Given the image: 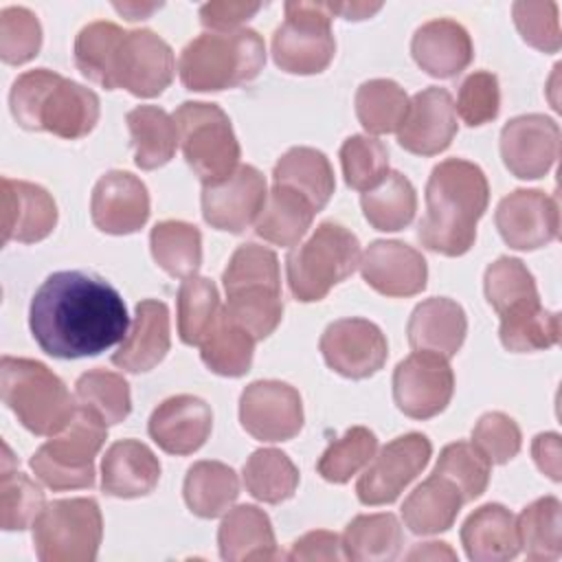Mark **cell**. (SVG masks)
<instances>
[{"label": "cell", "instance_id": "obj_54", "mask_svg": "<svg viewBox=\"0 0 562 562\" xmlns=\"http://www.w3.org/2000/svg\"><path fill=\"white\" fill-rule=\"evenodd\" d=\"M454 110L461 116V121L470 127H479L494 121L501 110V90L496 75L487 70L470 72L459 88Z\"/></svg>", "mask_w": 562, "mask_h": 562}, {"label": "cell", "instance_id": "obj_56", "mask_svg": "<svg viewBox=\"0 0 562 562\" xmlns=\"http://www.w3.org/2000/svg\"><path fill=\"white\" fill-rule=\"evenodd\" d=\"M261 7V2H206L200 7V22L213 33H228L237 31Z\"/></svg>", "mask_w": 562, "mask_h": 562}, {"label": "cell", "instance_id": "obj_7", "mask_svg": "<svg viewBox=\"0 0 562 562\" xmlns=\"http://www.w3.org/2000/svg\"><path fill=\"white\" fill-rule=\"evenodd\" d=\"M358 237L338 222H321L314 233L285 257L288 285L296 301L314 303L351 277L360 266Z\"/></svg>", "mask_w": 562, "mask_h": 562}, {"label": "cell", "instance_id": "obj_6", "mask_svg": "<svg viewBox=\"0 0 562 562\" xmlns=\"http://www.w3.org/2000/svg\"><path fill=\"white\" fill-rule=\"evenodd\" d=\"M0 393L18 422L40 437L59 435L77 413L66 384L46 364L31 358L2 356Z\"/></svg>", "mask_w": 562, "mask_h": 562}, {"label": "cell", "instance_id": "obj_16", "mask_svg": "<svg viewBox=\"0 0 562 562\" xmlns=\"http://www.w3.org/2000/svg\"><path fill=\"white\" fill-rule=\"evenodd\" d=\"M318 347L327 367L349 380L371 378L389 358V342L382 329L358 316L329 323Z\"/></svg>", "mask_w": 562, "mask_h": 562}, {"label": "cell", "instance_id": "obj_49", "mask_svg": "<svg viewBox=\"0 0 562 562\" xmlns=\"http://www.w3.org/2000/svg\"><path fill=\"white\" fill-rule=\"evenodd\" d=\"M378 437L364 426L349 428L342 437L334 439L316 463V472L329 483H347L375 457Z\"/></svg>", "mask_w": 562, "mask_h": 562}, {"label": "cell", "instance_id": "obj_14", "mask_svg": "<svg viewBox=\"0 0 562 562\" xmlns=\"http://www.w3.org/2000/svg\"><path fill=\"white\" fill-rule=\"evenodd\" d=\"M239 422L259 441H288L303 428V400L281 380L250 382L239 397Z\"/></svg>", "mask_w": 562, "mask_h": 562}, {"label": "cell", "instance_id": "obj_32", "mask_svg": "<svg viewBox=\"0 0 562 562\" xmlns=\"http://www.w3.org/2000/svg\"><path fill=\"white\" fill-rule=\"evenodd\" d=\"M463 505L459 490L443 476L432 474L417 485L402 505L404 525L417 536L448 531Z\"/></svg>", "mask_w": 562, "mask_h": 562}, {"label": "cell", "instance_id": "obj_39", "mask_svg": "<svg viewBox=\"0 0 562 562\" xmlns=\"http://www.w3.org/2000/svg\"><path fill=\"white\" fill-rule=\"evenodd\" d=\"M360 206L364 220L375 231L395 233L413 222L417 211V193L404 173L389 171L380 184L362 193Z\"/></svg>", "mask_w": 562, "mask_h": 562}, {"label": "cell", "instance_id": "obj_10", "mask_svg": "<svg viewBox=\"0 0 562 562\" xmlns=\"http://www.w3.org/2000/svg\"><path fill=\"white\" fill-rule=\"evenodd\" d=\"M103 538V518L94 498L48 503L33 522V547L42 562H92Z\"/></svg>", "mask_w": 562, "mask_h": 562}, {"label": "cell", "instance_id": "obj_59", "mask_svg": "<svg viewBox=\"0 0 562 562\" xmlns=\"http://www.w3.org/2000/svg\"><path fill=\"white\" fill-rule=\"evenodd\" d=\"M382 4H367V2H327L329 13H338L345 20H364L375 13Z\"/></svg>", "mask_w": 562, "mask_h": 562}, {"label": "cell", "instance_id": "obj_33", "mask_svg": "<svg viewBox=\"0 0 562 562\" xmlns=\"http://www.w3.org/2000/svg\"><path fill=\"white\" fill-rule=\"evenodd\" d=\"M272 184L290 187L305 195L316 211H321L334 189V169L327 156L314 147H292L288 149L272 169Z\"/></svg>", "mask_w": 562, "mask_h": 562}, {"label": "cell", "instance_id": "obj_40", "mask_svg": "<svg viewBox=\"0 0 562 562\" xmlns=\"http://www.w3.org/2000/svg\"><path fill=\"white\" fill-rule=\"evenodd\" d=\"M125 31L105 20L86 24L75 40V64L83 77L105 90H114V64Z\"/></svg>", "mask_w": 562, "mask_h": 562}, {"label": "cell", "instance_id": "obj_17", "mask_svg": "<svg viewBox=\"0 0 562 562\" xmlns=\"http://www.w3.org/2000/svg\"><path fill=\"white\" fill-rule=\"evenodd\" d=\"M266 198L263 173L252 165H239L228 178L202 187V215L217 231L244 233L257 222Z\"/></svg>", "mask_w": 562, "mask_h": 562}, {"label": "cell", "instance_id": "obj_11", "mask_svg": "<svg viewBox=\"0 0 562 562\" xmlns=\"http://www.w3.org/2000/svg\"><path fill=\"white\" fill-rule=\"evenodd\" d=\"M327 2H285V20L272 35L274 64L290 75L323 72L336 53Z\"/></svg>", "mask_w": 562, "mask_h": 562}, {"label": "cell", "instance_id": "obj_58", "mask_svg": "<svg viewBox=\"0 0 562 562\" xmlns=\"http://www.w3.org/2000/svg\"><path fill=\"white\" fill-rule=\"evenodd\" d=\"M531 454L540 472H544L551 481H560V435L558 432H540L533 437Z\"/></svg>", "mask_w": 562, "mask_h": 562}, {"label": "cell", "instance_id": "obj_53", "mask_svg": "<svg viewBox=\"0 0 562 562\" xmlns=\"http://www.w3.org/2000/svg\"><path fill=\"white\" fill-rule=\"evenodd\" d=\"M522 443V435L518 424L501 413L492 411L479 417L472 430V446L485 457L490 465H503L512 461Z\"/></svg>", "mask_w": 562, "mask_h": 562}, {"label": "cell", "instance_id": "obj_26", "mask_svg": "<svg viewBox=\"0 0 562 562\" xmlns=\"http://www.w3.org/2000/svg\"><path fill=\"white\" fill-rule=\"evenodd\" d=\"M169 347V310L162 301L145 299L136 303L132 327L112 353V364L130 373L151 371L165 360Z\"/></svg>", "mask_w": 562, "mask_h": 562}, {"label": "cell", "instance_id": "obj_44", "mask_svg": "<svg viewBox=\"0 0 562 562\" xmlns=\"http://www.w3.org/2000/svg\"><path fill=\"white\" fill-rule=\"evenodd\" d=\"M520 549L529 560H558L562 553V505L555 496L529 503L516 518Z\"/></svg>", "mask_w": 562, "mask_h": 562}, {"label": "cell", "instance_id": "obj_45", "mask_svg": "<svg viewBox=\"0 0 562 562\" xmlns=\"http://www.w3.org/2000/svg\"><path fill=\"white\" fill-rule=\"evenodd\" d=\"M11 461V452L4 446L0 476V527L4 531H22L26 527H33V522L46 507V498L35 481H31L20 470L9 468Z\"/></svg>", "mask_w": 562, "mask_h": 562}, {"label": "cell", "instance_id": "obj_18", "mask_svg": "<svg viewBox=\"0 0 562 562\" xmlns=\"http://www.w3.org/2000/svg\"><path fill=\"white\" fill-rule=\"evenodd\" d=\"M560 154V127L544 114H520L501 130V158L512 176L538 180L551 171Z\"/></svg>", "mask_w": 562, "mask_h": 562}, {"label": "cell", "instance_id": "obj_60", "mask_svg": "<svg viewBox=\"0 0 562 562\" xmlns=\"http://www.w3.org/2000/svg\"><path fill=\"white\" fill-rule=\"evenodd\" d=\"M454 560V551L446 544V542H424L419 547H415L411 553H408V560Z\"/></svg>", "mask_w": 562, "mask_h": 562}, {"label": "cell", "instance_id": "obj_2", "mask_svg": "<svg viewBox=\"0 0 562 562\" xmlns=\"http://www.w3.org/2000/svg\"><path fill=\"white\" fill-rule=\"evenodd\" d=\"M487 202L490 184L479 165L463 158L441 160L426 182V213L417 228L422 246L446 257L465 255Z\"/></svg>", "mask_w": 562, "mask_h": 562}, {"label": "cell", "instance_id": "obj_1", "mask_svg": "<svg viewBox=\"0 0 562 562\" xmlns=\"http://www.w3.org/2000/svg\"><path fill=\"white\" fill-rule=\"evenodd\" d=\"M130 316L119 290L83 270L46 277L29 307V327L40 349L59 360L99 356L127 336Z\"/></svg>", "mask_w": 562, "mask_h": 562}, {"label": "cell", "instance_id": "obj_35", "mask_svg": "<svg viewBox=\"0 0 562 562\" xmlns=\"http://www.w3.org/2000/svg\"><path fill=\"white\" fill-rule=\"evenodd\" d=\"M134 147V162L143 171L167 165L178 147V130L173 116L158 105H136L125 116Z\"/></svg>", "mask_w": 562, "mask_h": 562}, {"label": "cell", "instance_id": "obj_50", "mask_svg": "<svg viewBox=\"0 0 562 562\" xmlns=\"http://www.w3.org/2000/svg\"><path fill=\"white\" fill-rule=\"evenodd\" d=\"M432 474L448 479L459 490L463 503H468L487 490L490 463L472 443L454 441L439 452Z\"/></svg>", "mask_w": 562, "mask_h": 562}, {"label": "cell", "instance_id": "obj_51", "mask_svg": "<svg viewBox=\"0 0 562 562\" xmlns=\"http://www.w3.org/2000/svg\"><path fill=\"white\" fill-rule=\"evenodd\" d=\"M340 165L347 187L364 193L389 173V149L375 136L353 134L340 147Z\"/></svg>", "mask_w": 562, "mask_h": 562}, {"label": "cell", "instance_id": "obj_15", "mask_svg": "<svg viewBox=\"0 0 562 562\" xmlns=\"http://www.w3.org/2000/svg\"><path fill=\"white\" fill-rule=\"evenodd\" d=\"M176 59L171 46L149 29L125 33L114 64V90L123 88L134 97L151 99L173 81Z\"/></svg>", "mask_w": 562, "mask_h": 562}, {"label": "cell", "instance_id": "obj_25", "mask_svg": "<svg viewBox=\"0 0 562 562\" xmlns=\"http://www.w3.org/2000/svg\"><path fill=\"white\" fill-rule=\"evenodd\" d=\"M411 53L415 64L435 79H452L461 75L474 55L470 33L450 18L424 22L413 40Z\"/></svg>", "mask_w": 562, "mask_h": 562}, {"label": "cell", "instance_id": "obj_42", "mask_svg": "<svg viewBox=\"0 0 562 562\" xmlns=\"http://www.w3.org/2000/svg\"><path fill=\"white\" fill-rule=\"evenodd\" d=\"M483 288L487 303L498 316L514 314L540 303L533 274L516 257H498L494 263H490L485 270Z\"/></svg>", "mask_w": 562, "mask_h": 562}, {"label": "cell", "instance_id": "obj_20", "mask_svg": "<svg viewBox=\"0 0 562 562\" xmlns=\"http://www.w3.org/2000/svg\"><path fill=\"white\" fill-rule=\"evenodd\" d=\"M92 224L108 235H130L149 220V193L140 178L112 169L103 173L90 198Z\"/></svg>", "mask_w": 562, "mask_h": 562}, {"label": "cell", "instance_id": "obj_29", "mask_svg": "<svg viewBox=\"0 0 562 562\" xmlns=\"http://www.w3.org/2000/svg\"><path fill=\"white\" fill-rule=\"evenodd\" d=\"M461 544L474 562H503L520 551L516 516L501 503L474 509L461 527Z\"/></svg>", "mask_w": 562, "mask_h": 562}, {"label": "cell", "instance_id": "obj_23", "mask_svg": "<svg viewBox=\"0 0 562 562\" xmlns=\"http://www.w3.org/2000/svg\"><path fill=\"white\" fill-rule=\"evenodd\" d=\"M213 428L211 406L195 395H173L160 402L147 424L149 437L160 450L176 457H187L200 450Z\"/></svg>", "mask_w": 562, "mask_h": 562}, {"label": "cell", "instance_id": "obj_31", "mask_svg": "<svg viewBox=\"0 0 562 562\" xmlns=\"http://www.w3.org/2000/svg\"><path fill=\"white\" fill-rule=\"evenodd\" d=\"M318 211L299 191L272 184L266 204L255 222V233L274 246H296L310 231Z\"/></svg>", "mask_w": 562, "mask_h": 562}, {"label": "cell", "instance_id": "obj_27", "mask_svg": "<svg viewBox=\"0 0 562 562\" xmlns=\"http://www.w3.org/2000/svg\"><path fill=\"white\" fill-rule=\"evenodd\" d=\"M160 481L158 457L136 439L114 441L101 461V490L114 498H138L156 490Z\"/></svg>", "mask_w": 562, "mask_h": 562}, {"label": "cell", "instance_id": "obj_24", "mask_svg": "<svg viewBox=\"0 0 562 562\" xmlns=\"http://www.w3.org/2000/svg\"><path fill=\"white\" fill-rule=\"evenodd\" d=\"M57 204L53 195L33 182L2 178V241L35 244L53 233Z\"/></svg>", "mask_w": 562, "mask_h": 562}, {"label": "cell", "instance_id": "obj_5", "mask_svg": "<svg viewBox=\"0 0 562 562\" xmlns=\"http://www.w3.org/2000/svg\"><path fill=\"white\" fill-rule=\"evenodd\" d=\"M263 64L266 44L257 31H206L182 48L178 72L187 90L220 92L252 81Z\"/></svg>", "mask_w": 562, "mask_h": 562}, {"label": "cell", "instance_id": "obj_8", "mask_svg": "<svg viewBox=\"0 0 562 562\" xmlns=\"http://www.w3.org/2000/svg\"><path fill=\"white\" fill-rule=\"evenodd\" d=\"M108 439V424L77 404L72 422L31 457V470L50 490H81L94 485V457Z\"/></svg>", "mask_w": 562, "mask_h": 562}, {"label": "cell", "instance_id": "obj_61", "mask_svg": "<svg viewBox=\"0 0 562 562\" xmlns=\"http://www.w3.org/2000/svg\"><path fill=\"white\" fill-rule=\"evenodd\" d=\"M162 4L158 2V4H138V2H123V4H114V9L119 11V13H123L127 20H143V18H147L151 11H156V9H160Z\"/></svg>", "mask_w": 562, "mask_h": 562}, {"label": "cell", "instance_id": "obj_12", "mask_svg": "<svg viewBox=\"0 0 562 562\" xmlns=\"http://www.w3.org/2000/svg\"><path fill=\"white\" fill-rule=\"evenodd\" d=\"M432 443L422 432H406L389 441L362 472L356 494L362 505H389L428 465Z\"/></svg>", "mask_w": 562, "mask_h": 562}, {"label": "cell", "instance_id": "obj_30", "mask_svg": "<svg viewBox=\"0 0 562 562\" xmlns=\"http://www.w3.org/2000/svg\"><path fill=\"white\" fill-rule=\"evenodd\" d=\"M217 544L220 555L228 562L281 558L272 522L257 505H237L228 509L217 531Z\"/></svg>", "mask_w": 562, "mask_h": 562}, {"label": "cell", "instance_id": "obj_4", "mask_svg": "<svg viewBox=\"0 0 562 562\" xmlns=\"http://www.w3.org/2000/svg\"><path fill=\"white\" fill-rule=\"evenodd\" d=\"M226 314L255 340L268 338L281 323V272L277 255L259 244H241L224 268Z\"/></svg>", "mask_w": 562, "mask_h": 562}, {"label": "cell", "instance_id": "obj_48", "mask_svg": "<svg viewBox=\"0 0 562 562\" xmlns=\"http://www.w3.org/2000/svg\"><path fill=\"white\" fill-rule=\"evenodd\" d=\"M79 406L97 413L108 426L121 424L132 411L130 384L121 373L108 369H90L75 384Z\"/></svg>", "mask_w": 562, "mask_h": 562}, {"label": "cell", "instance_id": "obj_43", "mask_svg": "<svg viewBox=\"0 0 562 562\" xmlns=\"http://www.w3.org/2000/svg\"><path fill=\"white\" fill-rule=\"evenodd\" d=\"M356 116L369 134L397 132L408 114V97L393 79H369L356 90Z\"/></svg>", "mask_w": 562, "mask_h": 562}, {"label": "cell", "instance_id": "obj_36", "mask_svg": "<svg viewBox=\"0 0 562 562\" xmlns=\"http://www.w3.org/2000/svg\"><path fill=\"white\" fill-rule=\"evenodd\" d=\"M340 544L347 560L389 562L400 555L404 536L393 514H360L345 527Z\"/></svg>", "mask_w": 562, "mask_h": 562}, {"label": "cell", "instance_id": "obj_46", "mask_svg": "<svg viewBox=\"0 0 562 562\" xmlns=\"http://www.w3.org/2000/svg\"><path fill=\"white\" fill-rule=\"evenodd\" d=\"M501 342L507 351H542L560 340V314L547 312L542 303L501 316Z\"/></svg>", "mask_w": 562, "mask_h": 562}, {"label": "cell", "instance_id": "obj_3", "mask_svg": "<svg viewBox=\"0 0 562 562\" xmlns=\"http://www.w3.org/2000/svg\"><path fill=\"white\" fill-rule=\"evenodd\" d=\"M9 108L20 127L68 140L88 136L101 112L94 90L48 68L22 72L11 86Z\"/></svg>", "mask_w": 562, "mask_h": 562}, {"label": "cell", "instance_id": "obj_21", "mask_svg": "<svg viewBox=\"0 0 562 562\" xmlns=\"http://www.w3.org/2000/svg\"><path fill=\"white\" fill-rule=\"evenodd\" d=\"M457 134V110L446 88H424L411 99L408 114L397 130V143L417 156L446 151Z\"/></svg>", "mask_w": 562, "mask_h": 562}, {"label": "cell", "instance_id": "obj_19", "mask_svg": "<svg viewBox=\"0 0 562 562\" xmlns=\"http://www.w3.org/2000/svg\"><path fill=\"white\" fill-rule=\"evenodd\" d=\"M494 222L509 248L538 250L558 237V200L540 189H516L498 202Z\"/></svg>", "mask_w": 562, "mask_h": 562}, {"label": "cell", "instance_id": "obj_52", "mask_svg": "<svg viewBox=\"0 0 562 562\" xmlns=\"http://www.w3.org/2000/svg\"><path fill=\"white\" fill-rule=\"evenodd\" d=\"M42 46V26L26 7H7L0 11V57L4 64L20 66L33 59Z\"/></svg>", "mask_w": 562, "mask_h": 562}, {"label": "cell", "instance_id": "obj_37", "mask_svg": "<svg viewBox=\"0 0 562 562\" xmlns=\"http://www.w3.org/2000/svg\"><path fill=\"white\" fill-rule=\"evenodd\" d=\"M255 342L257 340L222 307L200 342V358L217 375L241 378L250 371Z\"/></svg>", "mask_w": 562, "mask_h": 562}, {"label": "cell", "instance_id": "obj_28", "mask_svg": "<svg viewBox=\"0 0 562 562\" xmlns=\"http://www.w3.org/2000/svg\"><path fill=\"white\" fill-rule=\"evenodd\" d=\"M406 334L415 351H435L443 358H452L465 340L468 318L457 301L432 296L413 310Z\"/></svg>", "mask_w": 562, "mask_h": 562}, {"label": "cell", "instance_id": "obj_57", "mask_svg": "<svg viewBox=\"0 0 562 562\" xmlns=\"http://www.w3.org/2000/svg\"><path fill=\"white\" fill-rule=\"evenodd\" d=\"M345 558L342 555V544L340 536L334 531H310L301 536L299 540L292 542V549L288 553V560H325V562H336Z\"/></svg>", "mask_w": 562, "mask_h": 562}, {"label": "cell", "instance_id": "obj_9", "mask_svg": "<svg viewBox=\"0 0 562 562\" xmlns=\"http://www.w3.org/2000/svg\"><path fill=\"white\" fill-rule=\"evenodd\" d=\"M173 121L184 160L202 184L220 182L239 167L241 149L231 119L220 105L184 101Z\"/></svg>", "mask_w": 562, "mask_h": 562}, {"label": "cell", "instance_id": "obj_55", "mask_svg": "<svg viewBox=\"0 0 562 562\" xmlns=\"http://www.w3.org/2000/svg\"><path fill=\"white\" fill-rule=\"evenodd\" d=\"M516 29L520 37L542 50L558 53L562 46L560 22H558V4L555 2H514L512 7Z\"/></svg>", "mask_w": 562, "mask_h": 562}, {"label": "cell", "instance_id": "obj_34", "mask_svg": "<svg viewBox=\"0 0 562 562\" xmlns=\"http://www.w3.org/2000/svg\"><path fill=\"white\" fill-rule=\"evenodd\" d=\"M184 503L200 518H217L231 509L239 496L235 470L222 461H195L184 476Z\"/></svg>", "mask_w": 562, "mask_h": 562}, {"label": "cell", "instance_id": "obj_22", "mask_svg": "<svg viewBox=\"0 0 562 562\" xmlns=\"http://www.w3.org/2000/svg\"><path fill=\"white\" fill-rule=\"evenodd\" d=\"M360 272L369 288L395 299L419 294L428 279L424 255L397 239H378L369 244L360 259Z\"/></svg>", "mask_w": 562, "mask_h": 562}, {"label": "cell", "instance_id": "obj_41", "mask_svg": "<svg viewBox=\"0 0 562 562\" xmlns=\"http://www.w3.org/2000/svg\"><path fill=\"white\" fill-rule=\"evenodd\" d=\"M299 468L277 448L255 450L244 463V485L261 503L277 505L294 496L299 487Z\"/></svg>", "mask_w": 562, "mask_h": 562}, {"label": "cell", "instance_id": "obj_38", "mask_svg": "<svg viewBox=\"0 0 562 562\" xmlns=\"http://www.w3.org/2000/svg\"><path fill=\"white\" fill-rule=\"evenodd\" d=\"M149 248L154 261L176 279H189L202 266V233L195 224L158 222L149 233Z\"/></svg>", "mask_w": 562, "mask_h": 562}, {"label": "cell", "instance_id": "obj_13", "mask_svg": "<svg viewBox=\"0 0 562 562\" xmlns=\"http://www.w3.org/2000/svg\"><path fill=\"white\" fill-rule=\"evenodd\" d=\"M454 393L448 358L435 351H413L393 371L395 406L413 419H430L446 411Z\"/></svg>", "mask_w": 562, "mask_h": 562}, {"label": "cell", "instance_id": "obj_47", "mask_svg": "<svg viewBox=\"0 0 562 562\" xmlns=\"http://www.w3.org/2000/svg\"><path fill=\"white\" fill-rule=\"evenodd\" d=\"M220 294L211 279L193 274L178 290V336L184 345H200L220 314Z\"/></svg>", "mask_w": 562, "mask_h": 562}]
</instances>
